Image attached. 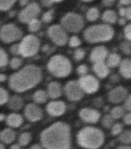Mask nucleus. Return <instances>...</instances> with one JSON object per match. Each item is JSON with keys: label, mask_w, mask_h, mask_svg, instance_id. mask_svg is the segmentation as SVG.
Returning a JSON list of instances; mask_svg holds the SVG:
<instances>
[{"label": "nucleus", "mask_w": 131, "mask_h": 149, "mask_svg": "<svg viewBox=\"0 0 131 149\" xmlns=\"http://www.w3.org/2000/svg\"><path fill=\"white\" fill-rule=\"evenodd\" d=\"M40 140L46 149H69L70 128L66 123L57 122L42 132Z\"/></svg>", "instance_id": "nucleus-1"}, {"label": "nucleus", "mask_w": 131, "mask_h": 149, "mask_svg": "<svg viewBox=\"0 0 131 149\" xmlns=\"http://www.w3.org/2000/svg\"><path fill=\"white\" fill-rule=\"evenodd\" d=\"M40 68L34 65L26 66L10 78V87L14 91L23 92L35 87L42 79Z\"/></svg>", "instance_id": "nucleus-2"}, {"label": "nucleus", "mask_w": 131, "mask_h": 149, "mask_svg": "<svg viewBox=\"0 0 131 149\" xmlns=\"http://www.w3.org/2000/svg\"><path fill=\"white\" fill-rule=\"evenodd\" d=\"M104 139V135L102 131L92 127L83 128L77 135L79 145L88 149L99 148L103 144Z\"/></svg>", "instance_id": "nucleus-3"}, {"label": "nucleus", "mask_w": 131, "mask_h": 149, "mask_svg": "<svg viewBox=\"0 0 131 149\" xmlns=\"http://www.w3.org/2000/svg\"><path fill=\"white\" fill-rule=\"evenodd\" d=\"M113 29L106 24H99L89 27L84 32L85 41L89 43H96L109 41L113 37Z\"/></svg>", "instance_id": "nucleus-4"}, {"label": "nucleus", "mask_w": 131, "mask_h": 149, "mask_svg": "<svg viewBox=\"0 0 131 149\" xmlns=\"http://www.w3.org/2000/svg\"><path fill=\"white\" fill-rule=\"evenodd\" d=\"M49 71L54 76L64 78L71 71L72 67L69 60L64 56L57 55L50 59L47 65Z\"/></svg>", "instance_id": "nucleus-5"}, {"label": "nucleus", "mask_w": 131, "mask_h": 149, "mask_svg": "<svg viewBox=\"0 0 131 149\" xmlns=\"http://www.w3.org/2000/svg\"><path fill=\"white\" fill-rule=\"evenodd\" d=\"M61 24L64 30L70 32L76 33L82 30L84 23L81 16L77 13H69L62 17Z\"/></svg>", "instance_id": "nucleus-6"}, {"label": "nucleus", "mask_w": 131, "mask_h": 149, "mask_svg": "<svg viewBox=\"0 0 131 149\" xmlns=\"http://www.w3.org/2000/svg\"><path fill=\"white\" fill-rule=\"evenodd\" d=\"M19 45L20 54L24 57H30L38 52L40 42L36 36L29 35L25 36Z\"/></svg>", "instance_id": "nucleus-7"}, {"label": "nucleus", "mask_w": 131, "mask_h": 149, "mask_svg": "<svg viewBox=\"0 0 131 149\" xmlns=\"http://www.w3.org/2000/svg\"><path fill=\"white\" fill-rule=\"evenodd\" d=\"M22 35L21 30L13 24H7L4 26L0 31V38L6 43L19 40Z\"/></svg>", "instance_id": "nucleus-8"}, {"label": "nucleus", "mask_w": 131, "mask_h": 149, "mask_svg": "<svg viewBox=\"0 0 131 149\" xmlns=\"http://www.w3.org/2000/svg\"><path fill=\"white\" fill-rule=\"evenodd\" d=\"M47 34L50 40L58 46H64L68 41L67 33L60 25L51 26L48 30Z\"/></svg>", "instance_id": "nucleus-9"}, {"label": "nucleus", "mask_w": 131, "mask_h": 149, "mask_svg": "<svg viewBox=\"0 0 131 149\" xmlns=\"http://www.w3.org/2000/svg\"><path fill=\"white\" fill-rule=\"evenodd\" d=\"M40 11L39 5L36 2H33L21 11L19 15V20L24 24L29 23L33 19H35Z\"/></svg>", "instance_id": "nucleus-10"}, {"label": "nucleus", "mask_w": 131, "mask_h": 149, "mask_svg": "<svg viewBox=\"0 0 131 149\" xmlns=\"http://www.w3.org/2000/svg\"><path fill=\"white\" fill-rule=\"evenodd\" d=\"M78 82L83 91L88 94L95 93L99 86L98 80L91 75L83 76Z\"/></svg>", "instance_id": "nucleus-11"}, {"label": "nucleus", "mask_w": 131, "mask_h": 149, "mask_svg": "<svg viewBox=\"0 0 131 149\" xmlns=\"http://www.w3.org/2000/svg\"><path fill=\"white\" fill-rule=\"evenodd\" d=\"M64 90L67 97L71 101H79L84 96V91L79 86L78 81L68 82L65 86Z\"/></svg>", "instance_id": "nucleus-12"}, {"label": "nucleus", "mask_w": 131, "mask_h": 149, "mask_svg": "<svg viewBox=\"0 0 131 149\" xmlns=\"http://www.w3.org/2000/svg\"><path fill=\"white\" fill-rule=\"evenodd\" d=\"M128 95V90L125 88L118 86L109 92L108 99L111 103L119 104L124 101Z\"/></svg>", "instance_id": "nucleus-13"}, {"label": "nucleus", "mask_w": 131, "mask_h": 149, "mask_svg": "<svg viewBox=\"0 0 131 149\" xmlns=\"http://www.w3.org/2000/svg\"><path fill=\"white\" fill-rule=\"evenodd\" d=\"M25 115L29 120L32 122L40 120L43 116L42 109L35 104H29L26 107Z\"/></svg>", "instance_id": "nucleus-14"}, {"label": "nucleus", "mask_w": 131, "mask_h": 149, "mask_svg": "<svg viewBox=\"0 0 131 149\" xmlns=\"http://www.w3.org/2000/svg\"><path fill=\"white\" fill-rule=\"evenodd\" d=\"M79 114L83 121L90 124L96 123L100 116L99 112L97 111L89 108L83 109L79 112Z\"/></svg>", "instance_id": "nucleus-15"}, {"label": "nucleus", "mask_w": 131, "mask_h": 149, "mask_svg": "<svg viewBox=\"0 0 131 149\" xmlns=\"http://www.w3.org/2000/svg\"><path fill=\"white\" fill-rule=\"evenodd\" d=\"M66 110L65 103L62 101H55L50 102L46 107V111L53 116H59L63 114Z\"/></svg>", "instance_id": "nucleus-16"}, {"label": "nucleus", "mask_w": 131, "mask_h": 149, "mask_svg": "<svg viewBox=\"0 0 131 149\" xmlns=\"http://www.w3.org/2000/svg\"><path fill=\"white\" fill-rule=\"evenodd\" d=\"M108 54L107 48L104 46H99L94 48L92 51L90 59L93 63L104 62Z\"/></svg>", "instance_id": "nucleus-17"}, {"label": "nucleus", "mask_w": 131, "mask_h": 149, "mask_svg": "<svg viewBox=\"0 0 131 149\" xmlns=\"http://www.w3.org/2000/svg\"><path fill=\"white\" fill-rule=\"evenodd\" d=\"M93 69L96 75L101 79L106 77L109 73V67L104 62L94 63Z\"/></svg>", "instance_id": "nucleus-18"}, {"label": "nucleus", "mask_w": 131, "mask_h": 149, "mask_svg": "<svg viewBox=\"0 0 131 149\" xmlns=\"http://www.w3.org/2000/svg\"><path fill=\"white\" fill-rule=\"evenodd\" d=\"M62 90L60 84L55 81L50 83L48 86V94L51 98H58L62 95Z\"/></svg>", "instance_id": "nucleus-19"}, {"label": "nucleus", "mask_w": 131, "mask_h": 149, "mask_svg": "<svg viewBox=\"0 0 131 149\" xmlns=\"http://www.w3.org/2000/svg\"><path fill=\"white\" fill-rule=\"evenodd\" d=\"M119 71L123 77L131 79V60L126 58L121 61Z\"/></svg>", "instance_id": "nucleus-20"}, {"label": "nucleus", "mask_w": 131, "mask_h": 149, "mask_svg": "<svg viewBox=\"0 0 131 149\" xmlns=\"http://www.w3.org/2000/svg\"><path fill=\"white\" fill-rule=\"evenodd\" d=\"M16 134L12 129H7L0 133V139L3 142L7 144L11 143L15 139Z\"/></svg>", "instance_id": "nucleus-21"}, {"label": "nucleus", "mask_w": 131, "mask_h": 149, "mask_svg": "<svg viewBox=\"0 0 131 149\" xmlns=\"http://www.w3.org/2000/svg\"><path fill=\"white\" fill-rule=\"evenodd\" d=\"M23 122L22 117L17 113H12L8 116L7 119V123L8 125L14 128L20 126Z\"/></svg>", "instance_id": "nucleus-22"}, {"label": "nucleus", "mask_w": 131, "mask_h": 149, "mask_svg": "<svg viewBox=\"0 0 131 149\" xmlns=\"http://www.w3.org/2000/svg\"><path fill=\"white\" fill-rule=\"evenodd\" d=\"M8 105L10 108L13 110H19L23 105L22 99L20 96L17 95L13 96L9 100Z\"/></svg>", "instance_id": "nucleus-23"}, {"label": "nucleus", "mask_w": 131, "mask_h": 149, "mask_svg": "<svg viewBox=\"0 0 131 149\" xmlns=\"http://www.w3.org/2000/svg\"><path fill=\"white\" fill-rule=\"evenodd\" d=\"M102 18L103 21L109 24H115L117 20L116 12L112 10H108L104 12Z\"/></svg>", "instance_id": "nucleus-24"}, {"label": "nucleus", "mask_w": 131, "mask_h": 149, "mask_svg": "<svg viewBox=\"0 0 131 149\" xmlns=\"http://www.w3.org/2000/svg\"><path fill=\"white\" fill-rule=\"evenodd\" d=\"M125 109L123 106H118L113 108L110 115L114 119H118L122 118L125 114Z\"/></svg>", "instance_id": "nucleus-25"}, {"label": "nucleus", "mask_w": 131, "mask_h": 149, "mask_svg": "<svg viewBox=\"0 0 131 149\" xmlns=\"http://www.w3.org/2000/svg\"><path fill=\"white\" fill-rule=\"evenodd\" d=\"M121 57L118 54L113 53L110 55L108 58L107 65L111 68L117 67L121 63Z\"/></svg>", "instance_id": "nucleus-26"}, {"label": "nucleus", "mask_w": 131, "mask_h": 149, "mask_svg": "<svg viewBox=\"0 0 131 149\" xmlns=\"http://www.w3.org/2000/svg\"><path fill=\"white\" fill-rule=\"evenodd\" d=\"M48 94L43 90H38L34 93V99L35 102L38 103H43L47 100Z\"/></svg>", "instance_id": "nucleus-27"}, {"label": "nucleus", "mask_w": 131, "mask_h": 149, "mask_svg": "<svg viewBox=\"0 0 131 149\" xmlns=\"http://www.w3.org/2000/svg\"><path fill=\"white\" fill-rule=\"evenodd\" d=\"M99 11L96 7H92L88 10L86 13L87 19L90 21H94L98 18Z\"/></svg>", "instance_id": "nucleus-28"}, {"label": "nucleus", "mask_w": 131, "mask_h": 149, "mask_svg": "<svg viewBox=\"0 0 131 149\" xmlns=\"http://www.w3.org/2000/svg\"><path fill=\"white\" fill-rule=\"evenodd\" d=\"M121 143L125 144L131 143V131L126 130L120 134L118 138Z\"/></svg>", "instance_id": "nucleus-29"}, {"label": "nucleus", "mask_w": 131, "mask_h": 149, "mask_svg": "<svg viewBox=\"0 0 131 149\" xmlns=\"http://www.w3.org/2000/svg\"><path fill=\"white\" fill-rule=\"evenodd\" d=\"M114 120V119L112 118L111 115H106L102 118V124L104 127L106 129H109L112 127L113 125Z\"/></svg>", "instance_id": "nucleus-30"}, {"label": "nucleus", "mask_w": 131, "mask_h": 149, "mask_svg": "<svg viewBox=\"0 0 131 149\" xmlns=\"http://www.w3.org/2000/svg\"><path fill=\"white\" fill-rule=\"evenodd\" d=\"M31 135L30 133L28 132L23 133L19 137L20 145L23 146L27 145L31 141Z\"/></svg>", "instance_id": "nucleus-31"}, {"label": "nucleus", "mask_w": 131, "mask_h": 149, "mask_svg": "<svg viewBox=\"0 0 131 149\" xmlns=\"http://www.w3.org/2000/svg\"><path fill=\"white\" fill-rule=\"evenodd\" d=\"M29 24V31L32 32L38 31L41 27V23L40 21L36 19H33Z\"/></svg>", "instance_id": "nucleus-32"}, {"label": "nucleus", "mask_w": 131, "mask_h": 149, "mask_svg": "<svg viewBox=\"0 0 131 149\" xmlns=\"http://www.w3.org/2000/svg\"><path fill=\"white\" fill-rule=\"evenodd\" d=\"M120 49L125 54L129 55L131 54V43L128 41H123L120 44Z\"/></svg>", "instance_id": "nucleus-33"}, {"label": "nucleus", "mask_w": 131, "mask_h": 149, "mask_svg": "<svg viewBox=\"0 0 131 149\" xmlns=\"http://www.w3.org/2000/svg\"><path fill=\"white\" fill-rule=\"evenodd\" d=\"M15 1H0V10L6 11L11 8Z\"/></svg>", "instance_id": "nucleus-34"}, {"label": "nucleus", "mask_w": 131, "mask_h": 149, "mask_svg": "<svg viewBox=\"0 0 131 149\" xmlns=\"http://www.w3.org/2000/svg\"><path fill=\"white\" fill-rule=\"evenodd\" d=\"M111 130V133L113 136L119 135L122 132L123 130V125L120 123H117L113 124Z\"/></svg>", "instance_id": "nucleus-35"}, {"label": "nucleus", "mask_w": 131, "mask_h": 149, "mask_svg": "<svg viewBox=\"0 0 131 149\" xmlns=\"http://www.w3.org/2000/svg\"><path fill=\"white\" fill-rule=\"evenodd\" d=\"M8 61V56L7 54L4 50L0 48V68L5 66Z\"/></svg>", "instance_id": "nucleus-36"}, {"label": "nucleus", "mask_w": 131, "mask_h": 149, "mask_svg": "<svg viewBox=\"0 0 131 149\" xmlns=\"http://www.w3.org/2000/svg\"><path fill=\"white\" fill-rule=\"evenodd\" d=\"M8 93L5 89L0 88V105L6 103L8 101Z\"/></svg>", "instance_id": "nucleus-37"}, {"label": "nucleus", "mask_w": 131, "mask_h": 149, "mask_svg": "<svg viewBox=\"0 0 131 149\" xmlns=\"http://www.w3.org/2000/svg\"><path fill=\"white\" fill-rule=\"evenodd\" d=\"M54 13V10L51 9L44 13L43 15L42 19L45 23H50L53 18V15Z\"/></svg>", "instance_id": "nucleus-38"}, {"label": "nucleus", "mask_w": 131, "mask_h": 149, "mask_svg": "<svg viewBox=\"0 0 131 149\" xmlns=\"http://www.w3.org/2000/svg\"><path fill=\"white\" fill-rule=\"evenodd\" d=\"M85 52L82 49L79 48L74 52V58L77 61H80L85 57Z\"/></svg>", "instance_id": "nucleus-39"}, {"label": "nucleus", "mask_w": 131, "mask_h": 149, "mask_svg": "<svg viewBox=\"0 0 131 149\" xmlns=\"http://www.w3.org/2000/svg\"><path fill=\"white\" fill-rule=\"evenodd\" d=\"M22 61L18 57H15L11 60L10 62L11 68L13 69H17L21 65Z\"/></svg>", "instance_id": "nucleus-40"}, {"label": "nucleus", "mask_w": 131, "mask_h": 149, "mask_svg": "<svg viewBox=\"0 0 131 149\" xmlns=\"http://www.w3.org/2000/svg\"><path fill=\"white\" fill-rule=\"evenodd\" d=\"M81 41L79 38L76 36H73L70 39L69 44L72 47H76L80 45Z\"/></svg>", "instance_id": "nucleus-41"}, {"label": "nucleus", "mask_w": 131, "mask_h": 149, "mask_svg": "<svg viewBox=\"0 0 131 149\" xmlns=\"http://www.w3.org/2000/svg\"><path fill=\"white\" fill-rule=\"evenodd\" d=\"M124 107L125 109L131 112V94L128 95L124 101Z\"/></svg>", "instance_id": "nucleus-42"}, {"label": "nucleus", "mask_w": 131, "mask_h": 149, "mask_svg": "<svg viewBox=\"0 0 131 149\" xmlns=\"http://www.w3.org/2000/svg\"><path fill=\"white\" fill-rule=\"evenodd\" d=\"M125 37L127 40L131 41V24L127 25L124 30Z\"/></svg>", "instance_id": "nucleus-43"}, {"label": "nucleus", "mask_w": 131, "mask_h": 149, "mask_svg": "<svg viewBox=\"0 0 131 149\" xmlns=\"http://www.w3.org/2000/svg\"><path fill=\"white\" fill-rule=\"evenodd\" d=\"M88 70V68L85 65H82L79 66L77 68V71L78 74L80 75L84 76L86 74Z\"/></svg>", "instance_id": "nucleus-44"}, {"label": "nucleus", "mask_w": 131, "mask_h": 149, "mask_svg": "<svg viewBox=\"0 0 131 149\" xmlns=\"http://www.w3.org/2000/svg\"><path fill=\"white\" fill-rule=\"evenodd\" d=\"M10 51L13 54L16 55L20 54L19 44H15V45H13L11 47Z\"/></svg>", "instance_id": "nucleus-45"}, {"label": "nucleus", "mask_w": 131, "mask_h": 149, "mask_svg": "<svg viewBox=\"0 0 131 149\" xmlns=\"http://www.w3.org/2000/svg\"><path fill=\"white\" fill-rule=\"evenodd\" d=\"M123 122L127 125H131V112L126 113L123 117Z\"/></svg>", "instance_id": "nucleus-46"}, {"label": "nucleus", "mask_w": 131, "mask_h": 149, "mask_svg": "<svg viewBox=\"0 0 131 149\" xmlns=\"http://www.w3.org/2000/svg\"><path fill=\"white\" fill-rule=\"evenodd\" d=\"M62 1H55V0H51V1H41L42 5L45 7H50L52 5L55 3H58Z\"/></svg>", "instance_id": "nucleus-47"}, {"label": "nucleus", "mask_w": 131, "mask_h": 149, "mask_svg": "<svg viewBox=\"0 0 131 149\" xmlns=\"http://www.w3.org/2000/svg\"><path fill=\"white\" fill-rule=\"evenodd\" d=\"M94 105L96 107H100L103 105L104 104V101L103 99L101 97H98L95 99L94 100Z\"/></svg>", "instance_id": "nucleus-48"}, {"label": "nucleus", "mask_w": 131, "mask_h": 149, "mask_svg": "<svg viewBox=\"0 0 131 149\" xmlns=\"http://www.w3.org/2000/svg\"><path fill=\"white\" fill-rule=\"evenodd\" d=\"M110 80L113 83H117L120 80V77L118 74H113L110 77Z\"/></svg>", "instance_id": "nucleus-49"}, {"label": "nucleus", "mask_w": 131, "mask_h": 149, "mask_svg": "<svg viewBox=\"0 0 131 149\" xmlns=\"http://www.w3.org/2000/svg\"><path fill=\"white\" fill-rule=\"evenodd\" d=\"M103 5L105 6H112L115 3V1L113 0H109V1H102Z\"/></svg>", "instance_id": "nucleus-50"}, {"label": "nucleus", "mask_w": 131, "mask_h": 149, "mask_svg": "<svg viewBox=\"0 0 131 149\" xmlns=\"http://www.w3.org/2000/svg\"><path fill=\"white\" fill-rule=\"evenodd\" d=\"M126 18L129 20H131V6L126 8L125 16Z\"/></svg>", "instance_id": "nucleus-51"}, {"label": "nucleus", "mask_w": 131, "mask_h": 149, "mask_svg": "<svg viewBox=\"0 0 131 149\" xmlns=\"http://www.w3.org/2000/svg\"><path fill=\"white\" fill-rule=\"evenodd\" d=\"M120 4L121 5H131V0L128 1V0H122L120 1L119 2Z\"/></svg>", "instance_id": "nucleus-52"}, {"label": "nucleus", "mask_w": 131, "mask_h": 149, "mask_svg": "<svg viewBox=\"0 0 131 149\" xmlns=\"http://www.w3.org/2000/svg\"><path fill=\"white\" fill-rule=\"evenodd\" d=\"M126 8H121L119 11V13L121 16L124 17L125 16Z\"/></svg>", "instance_id": "nucleus-53"}, {"label": "nucleus", "mask_w": 131, "mask_h": 149, "mask_svg": "<svg viewBox=\"0 0 131 149\" xmlns=\"http://www.w3.org/2000/svg\"><path fill=\"white\" fill-rule=\"evenodd\" d=\"M125 23L126 20L123 18H121L118 21L119 24L121 25H124Z\"/></svg>", "instance_id": "nucleus-54"}, {"label": "nucleus", "mask_w": 131, "mask_h": 149, "mask_svg": "<svg viewBox=\"0 0 131 149\" xmlns=\"http://www.w3.org/2000/svg\"><path fill=\"white\" fill-rule=\"evenodd\" d=\"M6 79V77L4 74H0V81L3 82L5 81Z\"/></svg>", "instance_id": "nucleus-55"}, {"label": "nucleus", "mask_w": 131, "mask_h": 149, "mask_svg": "<svg viewBox=\"0 0 131 149\" xmlns=\"http://www.w3.org/2000/svg\"><path fill=\"white\" fill-rule=\"evenodd\" d=\"M20 146L19 144H15L11 147L10 149H20Z\"/></svg>", "instance_id": "nucleus-56"}, {"label": "nucleus", "mask_w": 131, "mask_h": 149, "mask_svg": "<svg viewBox=\"0 0 131 149\" xmlns=\"http://www.w3.org/2000/svg\"><path fill=\"white\" fill-rule=\"evenodd\" d=\"M29 1H21L20 2V4L21 6H23L28 4Z\"/></svg>", "instance_id": "nucleus-57"}, {"label": "nucleus", "mask_w": 131, "mask_h": 149, "mask_svg": "<svg viewBox=\"0 0 131 149\" xmlns=\"http://www.w3.org/2000/svg\"><path fill=\"white\" fill-rule=\"evenodd\" d=\"M117 149H131V147L128 146H119Z\"/></svg>", "instance_id": "nucleus-58"}, {"label": "nucleus", "mask_w": 131, "mask_h": 149, "mask_svg": "<svg viewBox=\"0 0 131 149\" xmlns=\"http://www.w3.org/2000/svg\"><path fill=\"white\" fill-rule=\"evenodd\" d=\"M42 149L41 148V147H40V146H39V145H36V144H35V145H33V146H32L31 148V149Z\"/></svg>", "instance_id": "nucleus-59"}, {"label": "nucleus", "mask_w": 131, "mask_h": 149, "mask_svg": "<svg viewBox=\"0 0 131 149\" xmlns=\"http://www.w3.org/2000/svg\"><path fill=\"white\" fill-rule=\"evenodd\" d=\"M49 49V46L48 45H46L44 46L42 48V51L43 52H46Z\"/></svg>", "instance_id": "nucleus-60"}, {"label": "nucleus", "mask_w": 131, "mask_h": 149, "mask_svg": "<svg viewBox=\"0 0 131 149\" xmlns=\"http://www.w3.org/2000/svg\"><path fill=\"white\" fill-rule=\"evenodd\" d=\"M5 118V116L4 114H2V113H0V121H2L3 120H4Z\"/></svg>", "instance_id": "nucleus-61"}, {"label": "nucleus", "mask_w": 131, "mask_h": 149, "mask_svg": "<svg viewBox=\"0 0 131 149\" xmlns=\"http://www.w3.org/2000/svg\"><path fill=\"white\" fill-rule=\"evenodd\" d=\"M15 11H11L9 13V16L10 17H14L15 15Z\"/></svg>", "instance_id": "nucleus-62"}, {"label": "nucleus", "mask_w": 131, "mask_h": 149, "mask_svg": "<svg viewBox=\"0 0 131 149\" xmlns=\"http://www.w3.org/2000/svg\"><path fill=\"white\" fill-rule=\"evenodd\" d=\"M0 149H5L4 146L1 143H0Z\"/></svg>", "instance_id": "nucleus-63"}, {"label": "nucleus", "mask_w": 131, "mask_h": 149, "mask_svg": "<svg viewBox=\"0 0 131 149\" xmlns=\"http://www.w3.org/2000/svg\"><path fill=\"white\" fill-rule=\"evenodd\" d=\"M83 1V2H91V1H90V0H89V1H88H88Z\"/></svg>", "instance_id": "nucleus-64"}]
</instances>
